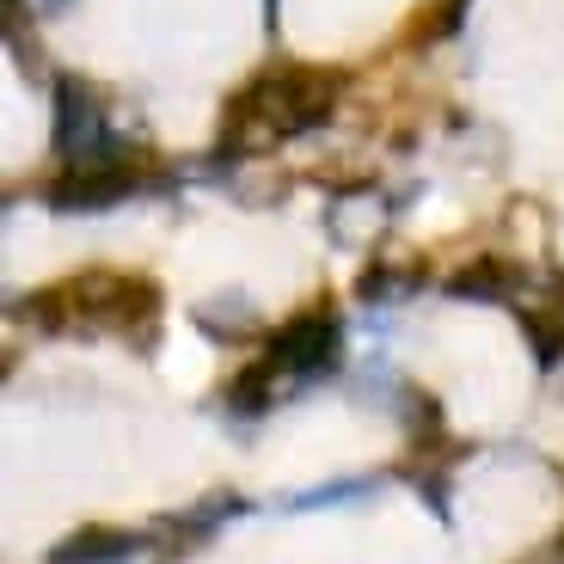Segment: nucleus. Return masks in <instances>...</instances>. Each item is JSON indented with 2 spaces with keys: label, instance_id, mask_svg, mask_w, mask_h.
Wrapping results in <instances>:
<instances>
[{
  "label": "nucleus",
  "instance_id": "obj_1",
  "mask_svg": "<svg viewBox=\"0 0 564 564\" xmlns=\"http://www.w3.org/2000/svg\"><path fill=\"white\" fill-rule=\"evenodd\" d=\"M338 105V74L325 68H270L258 74L246 93H234L227 105V141L252 154V148H276L289 135H307L313 123H325Z\"/></svg>",
  "mask_w": 564,
  "mask_h": 564
},
{
  "label": "nucleus",
  "instance_id": "obj_2",
  "mask_svg": "<svg viewBox=\"0 0 564 564\" xmlns=\"http://www.w3.org/2000/svg\"><path fill=\"white\" fill-rule=\"evenodd\" d=\"M25 325H43V332H62V325H105V332H123V338H148L160 319V295L154 282L141 276H111V270H93V276L56 282L19 307Z\"/></svg>",
  "mask_w": 564,
  "mask_h": 564
},
{
  "label": "nucleus",
  "instance_id": "obj_3",
  "mask_svg": "<svg viewBox=\"0 0 564 564\" xmlns=\"http://www.w3.org/2000/svg\"><path fill=\"white\" fill-rule=\"evenodd\" d=\"M264 362L276 368V375H289V381L325 375V368L338 362V319H332V313H301L295 325H282L276 338H270Z\"/></svg>",
  "mask_w": 564,
  "mask_h": 564
},
{
  "label": "nucleus",
  "instance_id": "obj_4",
  "mask_svg": "<svg viewBox=\"0 0 564 564\" xmlns=\"http://www.w3.org/2000/svg\"><path fill=\"white\" fill-rule=\"evenodd\" d=\"M141 191L135 166H117V160H99V166H74L68 178L56 184V209H105V203H123Z\"/></svg>",
  "mask_w": 564,
  "mask_h": 564
},
{
  "label": "nucleus",
  "instance_id": "obj_5",
  "mask_svg": "<svg viewBox=\"0 0 564 564\" xmlns=\"http://www.w3.org/2000/svg\"><path fill=\"white\" fill-rule=\"evenodd\" d=\"M129 552H135V540H129V534H111V528H86V534L68 540V546L50 552V564H123Z\"/></svg>",
  "mask_w": 564,
  "mask_h": 564
},
{
  "label": "nucleus",
  "instance_id": "obj_6",
  "mask_svg": "<svg viewBox=\"0 0 564 564\" xmlns=\"http://www.w3.org/2000/svg\"><path fill=\"white\" fill-rule=\"evenodd\" d=\"M509 282H516V270L509 264H497V258H479V264H466L460 276L448 282L454 295H466V301H503L509 295Z\"/></svg>",
  "mask_w": 564,
  "mask_h": 564
},
{
  "label": "nucleus",
  "instance_id": "obj_7",
  "mask_svg": "<svg viewBox=\"0 0 564 564\" xmlns=\"http://www.w3.org/2000/svg\"><path fill=\"white\" fill-rule=\"evenodd\" d=\"M528 332H534L540 362H558V356H564V325H546V319H534V313H528Z\"/></svg>",
  "mask_w": 564,
  "mask_h": 564
}]
</instances>
